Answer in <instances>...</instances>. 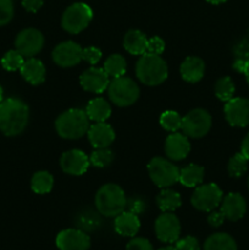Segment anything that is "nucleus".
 I'll use <instances>...</instances> for the list:
<instances>
[{"mask_svg":"<svg viewBox=\"0 0 249 250\" xmlns=\"http://www.w3.org/2000/svg\"><path fill=\"white\" fill-rule=\"evenodd\" d=\"M29 120L28 105L19 98H7L0 103V131L9 137L21 134Z\"/></svg>","mask_w":249,"mask_h":250,"instance_id":"1","label":"nucleus"},{"mask_svg":"<svg viewBox=\"0 0 249 250\" xmlns=\"http://www.w3.org/2000/svg\"><path fill=\"white\" fill-rule=\"evenodd\" d=\"M136 76L143 84L154 87L165 82L168 68L160 55L145 53L137 61Z\"/></svg>","mask_w":249,"mask_h":250,"instance_id":"2","label":"nucleus"},{"mask_svg":"<svg viewBox=\"0 0 249 250\" xmlns=\"http://www.w3.org/2000/svg\"><path fill=\"white\" fill-rule=\"evenodd\" d=\"M127 204V198L124 189L115 183H107L95 194V208L103 216L116 217L124 211Z\"/></svg>","mask_w":249,"mask_h":250,"instance_id":"3","label":"nucleus"},{"mask_svg":"<svg viewBox=\"0 0 249 250\" xmlns=\"http://www.w3.org/2000/svg\"><path fill=\"white\" fill-rule=\"evenodd\" d=\"M89 119L81 109H70L62 112L55 121V129L63 139H78L87 134Z\"/></svg>","mask_w":249,"mask_h":250,"instance_id":"4","label":"nucleus"},{"mask_svg":"<svg viewBox=\"0 0 249 250\" xmlns=\"http://www.w3.org/2000/svg\"><path fill=\"white\" fill-rule=\"evenodd\" d=\"M107 93L115 105L120 107H126L134 104L139 98V87L132 78L121 77L114 78L109 83Z\"/></svg>","mask_w":249,"mask_h":250,"instance_id":"5","label":"nucleus"},{"mask_svg":"<svg viewBox=\"0 0 249 250\" xmlns=\"http://www.w3.org/2000/svg\"><path fill=\"white\" fill-rule=\"evenodd\" d=\"M93 19V11L84 2H75L65 10L61 17V26L71 34L81 33Z\"/></svg>","mask_w":249,"mask_h":250,"instance_id":"6","label":"nucleus"},{"mask_svg":"<svg viewBox=\"0 0 249 250\" xmlns=\"http://www.w3.org/2000/svg\"><path fill=\"white\" fill-rule=\"evenodd\" d=\"M148 172L150 180L159 188H168L178 182L180 170L167 159L156 158L151 159L148 164Z\"/></svg>","mask_w":249,"mask_h":250,"instance_id":"7","label":"nucleus"},{"mask_svg":"<svg viewBox=\"0 0 249 250\" xmlns=\"http://www.w3.org/2000/svg\"><path fill=\"white\" fill-rule=\"evenodd\" d=\"M211 124V115L207 110L194 109L183 117L181 129L188 138H202L209 133Z\"/></svg>","mask_w":249,"mask_h":250,"instance_id":"8","label":"nucleus"},{"mask_svg":"<svg viewBox=\"0 0 249 250\" xmlns=\"http://www.w3.org/2000/svg\"><path fill=\"white\" fill-rule=\"evenodd\" d=\"M222 190L215 183L199 185L195 188L190 203L199 211L210 212L216 209L222 202Z\"/></svg>","mask_w":249,"mask_h":250,"instance_id":"9","label":"nucleus"},{"mask_svg":"<svg viewBox=\"0 0 249 250\" xmlns=\"http://www.w3.org/2000/svg\"><path fill=\"white\" fill-rule=\"evenodd\" d=\"M155 234L164 243H175L180 239L181 224L173 212H163L154 225Z\"/></svg>","mask_w":249,"mask_h":250,"instance_id":"10","label":"nucleus"},{"mask_svg":"<svg viewBox=\"0 0 249 250\" xmlns=\"http://www.w3.org/2000/svg\"><path fill=\"white\" fill-rule=\"evenodd\" d=\"M15 46H16V50L23 56L32 58L43 49L44 37L38 29L26 28L17 34Z\"/></svg>","mask_w":249,"mask_h":250,"instance_id":"11","label":"nucleus"},{"mask_svg":"<svg viewBox=\"0 0 249 250\" xmlns=\"http://www.w3.org/2000/svg\"><path fill=\"white\" fill-rule=\"evenodd\" d=\"M82 50L80 44L66 41L55 46L53 50V60L60 67H72L82 61Z\"/></svg>","mask_w":249,"mask_h":250,"instance_id":"12","label":"nucleus"},{"mask_svg":"<svg viewBox=\"0 0 249 250\" xmlns=\"http://www.w3.org/2000/svg\"><path fill=\"white\" fill-rule=\"evenodd\" d=\"M56 247L60 250H88L90 238L87 232L80 229H67L56 236Z\"/></svg>","mask_w":249,"mask_h":250,"instance_id":"13","label":"nucleus"},{"mask_svg":"<svg viewBox=\"0 0 249 250\" xmlns=\"http://www.w3.org/2000/svg\"><path fill=\"white\" fill-rule=\"evenodd\" d=\"M224 114L227 122L233 127H246L249 125V99L232 98L226 103Z\"/></svg>","mask_w":249,"mask_h":250,"instance_id":"14","label":"nucleus"},{"mask_svg":"<svg viewBox=\"0 0 249 250\" xmlns=\"http://www.w3.org/2000/svg\"><path fill=\"white\" fill-rule=\"evenodd\" d=\"M90 165L89 158L78 149H72L63 153L60 158L61 170L67 175L81 176L85 173Z\"/></svg>","mask_w":249,"mask_h":250,"instance_id":"15","label":"nucleus"},{"mask_svg":"<svg viewBox=\"0 0 249 250\" xmlns=\"http://www.w3.org/2000/svg\"><path fill=\"white\" fill-rule=\"evenodd\" d=\"M81 87L85 92L94 93V94H100L105 92L109 87V75L104 71V68L90 67L85 70L80 77Z\"/></svg>","mask_w":249,"mask_h":250,"instance_id":"16","label":"nucleus"},{"mask_svg":"<svg viewBox=\"0 0 249 250\" xmlns=\"http://www.w3.org/2000/svg\"><path fill=\"white\" fill-rule=\"evenodd\" d=\"M190 151V143L188 137L183 133L173 132L165 141V154L170 160L181 161L188 156Z\"/></svg>","mask_w":249,"mask_h":250,"instance_id":"17","label":"nucleus"},{"mask_svg":"<svg viewBox=\"0 0 249 250\" xmlns=\"http://www.w3.org/2000/svg\"><path fill=\"white\" fill-rule=\"evenodd\" d=\"M247 211L246 199L238 193H228L222 198L221 212L229 221H238Z\"/></svg>","mask_w":249,"mask_h":250,"instance_id":"18","label":"nucleus"},{"mask_svg":"<svg viewBox=\"0 0 249 250\" xmlns=\"http://www.w3.org/2000/svg\"><path fill=\"white\" fill-rule=\"evenodd\" d=\"M90 144L98 148H109L115 141V131L105 122H95L87 132Z\"/></svg>","mask_w":249,"mask_h":250,"instance_id":"19","label":"nucleus"},{"mask_svg":"<svg viewBox=\"0 0 249 250\" xmlns=\"http://www.w3.org/2000/svg\"><path fill=\"white\" fill-rule=\"evenodd\" d=\"M115 231L122 237H134L141 229L138 215L129 211H122L115 217Z\"/></svg>","mask_w":249,"mask_h":250,"instance_id":"20","label":"nucleus"},{"mask_svg":"<svg viewBox=\"0 0 249 250\" xmlns=\"http://www.w3.org/2000/svg\"><path fill=\"white\" fill-rule=\"evenodd\" d=\"M181 77L189 83H197L203 78L205 72V63L198 56H188L180 67Z\"/></svg>","mask_w":249,"mask_h":250,"instance_id":"21","label":"nucleus"},{"mask_svg":"<svg viewBox=\"0 0 249 250\" xmlns=\"http://www.w3.org/2000/svg\"><path fill=\"white\" fill-rule=\"evenodd\" d=\"M21 75L24 80L33 85H38L45 80V66L41 60L29 58L23 62L20 68Z\"/></svg>","mask_w":249,"mask_h":250,"instance_id":"22","label":"nucleus"},{"mask_svg":"<svg viewBox=\"0 0 249 250\" xmlns=\"http://www.w3.org/2000/svg\"><path fill=\"white\" fill-rule=\"evenodd\" d=\"M148 38L143 32L131 29L124 37V46L132 55H143L146 53Z\"/></svg>","mask_w":249,"mask_h":250,"instance_id":"23","label":"nucleus"},{"mask_svg":"<svg viewBox=\"0 0 249 250\" xmlns=\"http://www.w3.org/2000/svg\"><path fill=\"white\" fill-rule=\"evenodd\" d=\"M88 119L94 122H105L111 115V106L104 98H94L85 107Z\"/></svg>","mask_w":249,"mask_h":250,"instance_id":"24","label":"nucleus"},{"mask_svg":"<svg viewBox=\"0 0 249 250\" xmlns=\"http://www.w3.org/2000/svg\"><path fill=\"white\" fill-rule=\"evenodd\" d=\"M203 180H204V168L197 164H189L180 170L178 182L182 183L185 187H198Z\"/></svg>","mask_w":249,"mask_h":250,"instance_id":"25","label":"nucleus"},{"mask_svg":"<svg viewBox=\"0 0 249 250\" xmlns=\"http://www.w3.org/2000/svg\"><path fill=\"white\" fill-rule=\"evenodd\" d=\"M181 195L168 188H163L156 197V204L163 212H172L181 207Z\"/></svg>","mask_w":249,"mask_h":250,"instance_id":"26","label":"nucleus"},{"mask_svg":"<svg viewBox=\"0 0 249 250\" xmlns=\"http://www.w3.org/2000/svg\"><path fill=\"white\" fill-rule=\"evenodd\" d=\"M204 250H238L237 243L229 234L214 233L204 242Z\"/></svg>","mask_w":249,"mask_h":250,"instance_id":"27","label":"nucleus"},{"mask_svg":"<svg viewBox=\"0 0 249 250\" xmlns=\"http://www.w3.org/2000/svg\"><path fill=\"white\" fill-rule=\"evenodd\" d=\"M104 71L109 75V77L117 78L121 77L126 73L127 62L124 58L120 54H112L105 60L104 62Z\"/></svg>","mask_w":249,"mask_h":250,"instance_id":"28","label":"nucleus"},{"mask_svg":"<svg viewBox=\"0 0 249 250\" xmlns=\"http://www.w3.org/2000/svg\"><path fill=\"white\" fill-rule=\"evenodd\" d=\"M54 178L46 171H38L33 175L31 180L32 190L37 194H46L53 189Z\"/></svg>","mask_w":249,"mask_h":250,"instance_id":"29","label":"nucleus"},{"mask_svg":"<svg viewBox=\"0 0 249 250\" xmlns=\"http://www.w3.org/2000/svg\"><path fill=\"white\" fill-rule=\"evenodd\" d=\"M234 90H236L234 83L229 77H221L215 83V95L221 102L227 103L228 100H231L234 95Z\"/></svg>","mask_w":249,"mask_h":250,"instance_id":"30","label":"nucleus"},{"mask_svg":"<svg viewBox=\"0 0 249 250\" xmlns=\"http://www.w3.org/2000/svg\"><path fill=\"white\" fill-rule=\"evenodd\" d=\"M80 229L84 232H90L97 229L100 226V219L94 211L92 210H85L82 211L76 219Z\"/></svg>","mask_w":249,"mask_h":250,"instance_id":"31","label":"nucleus"},{"mask_svg":"<svg viewBox=\"0 0 249 250\" xmlns=\"http://www.w3.org/2000/svg\"><path fill=\"white\" fill-rule=\"evenodd\" d=\"M227 168H228V173L231 177H242L248 168V160L243 154L238 153L229 159Z\"/></svg>","mask_w":249,"mask_h":250,"instance_id":"32","label":"nucleus"},{"mask_svg":"<svg viewBox=\"0 0 249 250\" xmlns=\"http://www.w3.org/2000/svg\"><path fill=\"white\" fill-rule=\"evenodd\" d=\"M160 125L164 129L173 133V132H177L178 129H181V126H182V117L180 116L178 112L168 110V111H165L161 114Z\"/></svg>","mask_w":249,"mask_h":250,"instance_id":"33","label":"nucleus"},{"mask_svg":"<svg viewBox=\"0 0 249 250\" xmlns=\"http://www.w3.org/2000/svg\"><path fill=\"white\" fill-rule=\"evenodd\" d=\"M89 161L95 167H106L114 161V153L109 148H98L90 154Z\"/></svg>","mask_w":249,"mask_h":250,"instance_id":"34","label":"nucleus"},{"mask_svg":"<svg viewBox=\"0 0 249 250\" xmlns=\"http://www.w3.org/2000/svg\"><path fill=\"white\" fill-rule=\"evenodd\" d=\"M24 56L17 50H10L2 56L1 65L6 71H17L24 62Z\"/></svg>","mask_w":249,"mask_h":250,"instance_id":"35","label":"nucleus"},{"mask_svg":"<svg viewBox=\"0 0 249 250\" xmlns=\"http://www.w3.org/2000/svg\"><path fill=\"white\" fill-rule=\"evenodd\" d=\"M14 17L12 0H0V26L9 23Z\"/></svg>","mask_w":249,"mask_h":250,"instance_id":"36","label":"nucleus"},{"mask_svg":"<svg viewBox=\"0 0 249 250\" xmlns=\"http://www.w3.org/2000/svg\"><path fill=\"white\" fill-rule=\"evenodd\" d=\"M126 208L128 209L129 212H133V214L139 215L143 214L146 210V203L145 200L142 199L141 197H132L131 199L127 200Z\"/></svg>","mask_w":249,"mask_h":250,"instance_id":"37","label":"nucleus"},{"mask_svg":"<svg viewBox=\"0 0 249 250\" xmlns=\"http://www.w3.org/2000/svg\"><path fill=\"white\" fill-rule=\"evenodd\" d=\"M102 59V51L95 46H88L82 50V60L87 61L90 65H95Z\"/></svg>","mask_w":249,"mask_h":250,"instance_id":"38","label":"nucleus"},{"mask_svg":"<svg viewBox=\"0 0 249 250\" xmlns=\"http://www.w3.org/2000/svg\"><path fill=\"white\" fill-rule=\"evenodd\" d=\"M176 248L178 250H200V244L195 237L187 236L176 242Z\"/></svg>","mask_w":249,"mask_h":250,"instance_id":"39","label":"nucleus"},{"mask_svg":"<svg viewBox=\"0 0 249 250\" xmlns=\"http://www.w3.org/2000/svg\"><path fill=\"white\" fill-rule=\"evenodd\" d=\"M165 50V42L160 37H153L148 39V45H146V53L161 55Z\"/></svg>","mask_w":249,"mask_h":250,"instance_id":"40","label":"nucleus"},{"mask_svg":"<svg viewBox=\"0 0 249 250\" xmlns=\"http://www.w3.org/2000/svg\"><path fill=\"white\" fill-rule=\"evenodd\" d=\"M126 250H154V248L148 239L133 238L127 243Z\"/></svg>","mask_w":249,"mask_h":250,"instance_id":"41","label":"nucleus"},{"mask_svg":"<svg viewBox=\"0 0 249 250\" xmlns=\"http://www.w3.org/2000/svg\"><path fill=\"white\" fill-rule=\"evenodd\" d=\"M234 54L239 59H249V41H241L236 46H234Z\"/></svg>","mask_w":249,"mask_h":250,"instance_id":"42","label":"nucleus"},{"mask_svg":"<svg viewBox=\"0 0 249 250\" xmlns=\"http://www.w3.org/2000/svg\"><path fill=\"white\" fill-rule=\"evenodd\" d=\"M211 214L208 216V222H209L210 226L212 227H220L222 224H224V221L226 220V217H225V215L222 214L221 210L220 211H210Z\"/></svg>","mask_w":249,"mask_h":250,"instance_id":"43","label":"nucleus"},{"mask_svg":"<svg viewBox=\"0 0 249 250\" xmlns=\"http://www.w3.org/2000/svg\"><path fill=\"white\" fill-rule=\"evenodd\" d=\"M44 0H22V5L29 12H37L43 6Z\"/></svg>","mask_w":249,"mask_h":250,"instance_id":"44","label":"nucleus"},{"mask_svg":"<svg viewBox=\"0 0 249 250\" xmlns=\"http://www.w3.org/2000/svg\"><path fill=\"white\" fill-rule=\"evenodd\" d=\"M241 153L243 154V155L247 158V160L249 161V133L247 134V136L244 137L243 141H242Z\"/></svg>","mask_w":249,"mask_h":250,"instance_id":"45","label":"nucleus"},{"mask_svg":"<svg viewBox=\"0 0 249 250\" xmlns=\"http://www.w3.org/2000/svg\"><path fill=\"white\" fill-rule=\"evenodd\" d=\"M246 62H247L246 59L237 58L236 60H234V62H233L234 71H237V72H239V73H243L244 68H246Z\"/></svg>","mask_w":249,"mask_h":250,"instance_id":"46","label":"nucleus"},{"mask_svg":"<svg viewBox=\"0 0 249 250\" xmlns=\"http://www.w3.org/2000/svg\"><path fill=\"white\" fill-rule=\"evenodd\" d=\"M244 76H246V80H247V83H248L249 85V59L247 60L246 62V68H244Z\"/></svg>","mask_w":249,"mask_h":250,"instance_id":"47","label":"nucleus"},{"mask_svg":"<svg viewBox=\"0 0 249 250\" xmlns=\"http://www.w3.org/2000/svg\"><path fill=\"white\" fill-rule=\"evenodd\" d=\"M208 2H210V4L212 5H219V4H222V2L227 1V0H207Z\"/></svg>","mask_w":249,"mask_h":250,"instance_id":"48","label":"nucleus"},{"mask_svg":"<svg viewBox=\"0 0 249 250\" xmlns=\"http://www.w3.org/2000/svg\"><path fill=\"white\" fill-rule=\"evenodd\" d=\"M159 250H178L177 248H176V246H166V247H163V248H160Z\"/></svg>","mask_w":249,"mask_h":250,"instance_id":"49","label":"nucleus"},{"mask_svg":"<svg viewBox=\"0 0 249 250\" xmlns=\"http://www.w3.org/2000/svg\"><path fill=\"white\" fill-rule=\"evenodd\" d=\"M2 94H4V92H2V88L1 85H0V103L2 102Z\"/></svg>","mask_w":249,"mask_h":250,"instance_id":"50","label":"nucleus"},{"mask_svg":"<svg viewBox=\"0 0 249 250\" xmlns=\"http://www.w3.org/2000/svg\"><path fill=\"white\" fill-rule=\"evenodd\" d=\"M248 188H249V180H248Z\"/></svg>","mask_w":249,"mask_h":250,"instance_id":"51","label":"nucleus"}]
</instances>
